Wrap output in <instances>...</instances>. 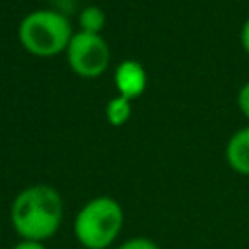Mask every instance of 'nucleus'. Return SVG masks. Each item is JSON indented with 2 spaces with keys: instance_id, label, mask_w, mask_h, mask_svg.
Segmentation results:
<instances>
[{
  "instance_id": "obj_1",
  "label": "nucleus",
  "mask_w": 249,
  "mask_h": 249,
  "mask_svg": "<svg viewBox=\"0 0 249 249\" xmlns=\"http://www.w3.org/2000/svg\"><path fill=\"white\" fill-rule=\"evenodd\" d=\"M64 220V204L60 193L45 183L21 189L10 206V224L23 241L45 243L60 230Z\"/></svg>"
},
{
  "instance_id": "obj_2",
  "label": "nucleus",
  "mask_w": 249,
  "mask_h": 249,
  "mask_svg": "<svg viewBox=\"0 0 249 249\" xmlns=\"http://www.w3.org/2000/svg\"><path fill=\"white\" fill-rule=\"evenodd\" d=\"M124 212L117 198L101 195L80 206L74 216V237L84 249H107L121 235Z\"/></svg>"
},
{
  "instance_id": "obj_3",
  "label": "nucleus",
  "mask_w": 249,
  "mask_h": 249,
  "mask_svg": "<svg viewBox=\"0 0 249 249\" xmlns=\"http://www.w3.org/2000/svg\"><path fill=\"white\" fill-rule=\"evenodd\" d=\"M74 31L66 16L56 10H33L19 21L18 39L21 47L35 56H54L64 53Z\"/></svg>"
},
{
  "instance_id": "obj_4",
  "label": "nucleus",
  "mask_w": 249,
  "mask_h": 249,
  "mask_svg": "<svg viewBox=\"0 0 249 249\" xmlns=\"http://www.w3.org/2000/svg\"><path fill=\"white\" fill-rule=\"evenodd\" d=\"M66 62L68 66L82 78H97L109 66V47L101 35L74 31L68 47H66Z\"/></svg>"
},
{
  "instance_id": "obj_5",
  "label": "nucleus",
  "mask_w": 249,
  "mask_h": 249,
  "mask_svg": "<svg viewBox=\"0 0 249 249\" xmlns=\"http://www.w3.org/2000/svg\"><path fill=\"white\" fill-rule=\"evenodd\" d=\"M115 86H117L119 95L130 101L140 97L148 86L146 68L138 60H132V58L123 60L115 70Z\"/></svg>"
},
{
  "instance_id": "obj_6",
  "label": "nucleus",
  "mask_w": 249,
  "mask_h": 249,
  "mask_svg": "<svg viewBox=\"0 0 249 249\" xmlns=\"http://www.w3.org/2000/svg\"><path fill=\"white\" fill-rule=\"evenodd\" d=\"M226 161L235 173L249 175V126H243L230 136L226 144Z\"/></svg>"
},
{
  "instance_id": "obj_7",
  "label": "nucleus",
  "mask_w": 249,
  "mask_h": 249,
  "mask_svg": "<svg viewBox=\"0 0 249 249\" xmlns=\"http://www.w3.org/2000/svg\"><path fill=\"white\" fill-rule=\"evenodd\" d=\"M132 115V103L130 99L123 97V95H115L107 101L105 105V117L113 126H121L124 124Z\"/></svg>"
},
{
  "instance_id": "obj_8",
  "label": "nucleus",
  "mask_w": 249,
  "mask_h": 249,
  "mask_svg": "<svg viewBox=\"0 0 249 249\" xmlns=\"http://www.w3.org/2000/svg\"><path fill=\"white\" fill-rule=\"evenodd\" d=\"M78 23H80V31L99 35V31L105 25V12L99 6H86L78 16Z\"/></svg>"
},
{
  "instance_id": "obj_9",
  "label": "nucleus",
  "mask_w": 249,
  "mask_h": 249,
  "mask_svg": "<svg viewBox=\"0 0 249 249\" xmlns=\"http://www.w3.org/2000/svg\"><path fill=\"white\" fill-rule=\"evenodd\" d=\"M115 249H161L154 239L144 237V235H136V237H128L124 241H121Z\"/></svg>"
},
{
  "instance_id": "obj_10",
  "label": "nucleus",
  "mask_w": 249,
  "mask_h": 249,
  "mask_svg": "<svg viewBox=\"0 0 249 249\" xmlns=\"http://www.w3.org/2000/svg\"><path fill=\"white\" fill-rule=\"evenodd\" d=\"M237 107L249 119V82H245L237 91Z\"/></svg>"
},
{
  "instance_id": "obj_11",
  "label": "nucleus",
  "mask_w": 249,
  "mask_h": 249,
  "mask_svg": "<svg viewBox=\"0 0 249 249\" xmlns=\"http://www.w3.org/2000/svg\"><path fill=\"white\" fill-rule=\"evenodd\" d=\"M10 249H47V245L45 243H41V241H23V239H19L16 245H12Z\"/></svg>"
},
{
  "instance_id": "obj_12",
  "label": "nucleus",
  "mask_w": 249,
  "mask_h": 249,
  "mask_svg": "<svg viewBox=\"0 0 249 249\" xmlns=\"http://www.w3.org/2000/svg\"><path fill=\"white\" fill-rule=\"evenodd\" d=\"M239 39H241V47H243V51L249 54V18H247V19L243 21V25H241Z\"/></svg>"
}]
</instances>
